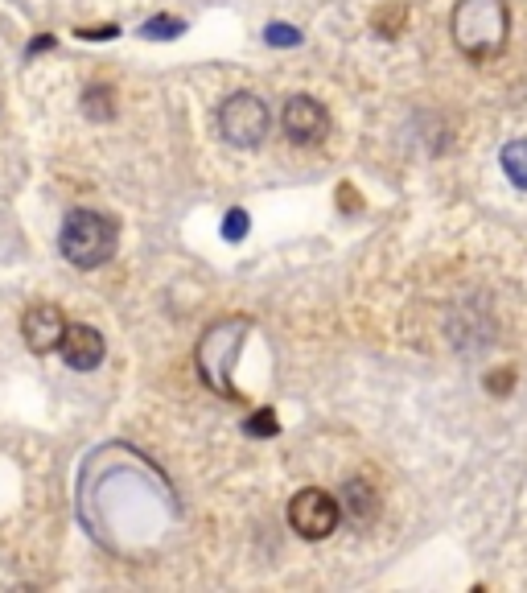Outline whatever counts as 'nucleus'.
Segmentation results:
<instances>
[{
	"label": "nucleus",
	"mask_w": 527,
	"mask_h": 593,
	"mask_svg": "<svg viewBox=\"0 0 527 593\" xmlns=\"http://www.w3.org/2000/svg\"><path fill=\"white\" fill-rule=\"evenodd\" d=\"M449 33L458 50L474 62H486L503 54L507 33H511V9L507 0H458L449 17Z\"/></svg>",
	"instance_id": "f257e3e1"
},
{
	"label": "nucleus",
	"mask_w": 527,
	"mask_h": 593,
	"mask_svg": "<svg viewBox=\"0 0 527 593\" xmlns=\"http://www.w3.org/2000/svg\"><path fill=\"white\" fill-rule=\"evenodd\" d=\"M248 338V318H223L215 322L202 338H198V375L210 392H219L227 400H239L235 383H231V371H235V359H239V346Z\"/></svg>",
	"instance_id": "f03ea898"
},
{
	"label": "nucleus",
	"mask_w": 527,
	"mask_h": 593,
	"mask_svg": "<svg viewBox=\"0 0 527 593\" xmlns=\"http://www.w3.org/2000/svg\"><path fill=\"white\" fill-rule=\"evenodd\" d=\"M62 256L75 268H99L116 256V223L99 211H70L62 223Z\"/></svg>",
	"instance_id": "7ed1b4c3"
},
{
	"label": "nucleus",
	"mask_w": 527,
	"mask_h": 593,
	"mask_svg": "<svg viewBox=\"0 0 527 593\" xmlns=\"http://www.w3.org/2000/svg\"><path fill=\"white\" fill-rule=\"evenodd\" d=\"M219 128L231 145L239 149H256L264 141V132H268V108H264V99L252 95V91H235L223 108H219Z\"/></svg>",
	"instance_id": "20e7f679"
},
{
	"label": "nucleus",
	"mask_w": 527,
	"mask_h": 593,
	"mask_svg": "<svg viewBox=\"0 0 527 593\" xmlns=\"http://www.w3.org/2000/svg\"><path fill=\"white\" fill-rule=\"evenodd\" d=\"M338 499L318 491V486H305V491L293 495L289 503V523H293V532L305 536V540H326L334 528H338Z\"/></svg>",
	"instance_id": "39448f33"
},
{
	"label": "nucleus",
	"mask_w": 527,
	"mask_h": 593,
	"mask_svg": "<svg viewBox=\"0 0 527 593\" xmlns=\"http://www.w3.org/2000/svg\"><path fill=\"white\" fill-rule=\"evenodd\" d=\"M285 132H289V141L293 145H318V141H326V132H330V116H326V108L313 95H293L289 103H285Z\"/></svg>",
	"instance_id": "423d86ee"
},
{
	"label": "nucleus",
	"mask_w": 527,
	"mask_h": 593,
	"mask_svg": "<svg viewBox=\"0 0 527 593\" xmlns=\"http://www.w3.org/2000/svg\"><path fill=\"white\" fill-rule=\"evenodd\" d=\"M21 334H25V346L33 355H50V351H58L62 338H66V318L54 305H33V309H25V318H21Z\"/></svg>",
	"instance_id": "0eeeda50"
},
{
	"label": "nucleus",
	"mask_w": 527,
	"mask_h": 593,
	"mask_svg": "<svg viewBox=\"0 0 527 593\" xmlns=\"http://www.w3.org/2000/svg\"><path fill=\"white\" fill-rule=\"evenodd\" d=\"M58 351H62V363H66V367L91 371V367H99V359H103V338H99V330L75 322V326H66V338H62Z\"/></svg>",
	"instance_id": "6e6552de"
},
{
	"label": "nucleus",
	"mask_w": 527,
	"mask_h": 593,
	"mask_svg": "<svg viewBox=\"0 0 527 593\" xmlns=\"http://www.w3.org/2000/svg\"><path fill=\"white\" fill-rule=\"evenodd\" d=\"M342 495H346V511H350V515H355L359 523L375 515V491H371V486H367L363 478H355V482H346V491H342Z\"/></svg>",
	"instance_id": "1a4fd4ad"
},
{
	"label": "nucleus",
	"mask_w": 527,
	"mask_h": 593,
	"mask_svg": "<svg viewBox=\"0 0 527 593\" xmlns=\"http://www.w3.org/2000/svg\"><path fill=\"white\" fill-rule=\"evenodd\" d=\"M112 99H116L112 87H103V83H99V87H87V91H83V112H87L91 120H112V116H116V103H112Z\"/></svg>",
	"instance_id": "9d476101"
},
{
	"label": "nucleus",
	"mask_w": 527,
	"mask_h": 593,
	"mask_svg": "<svg viewBox=\"0 0 527 593\" xmlns=\"http://www.w3.org/2000/svg\"><path fill=\"white\" fill-rule=\"evenodd\" d=\"M503 169H507L511 186L527 190V141H511V145L503 149Z\"/></svg>",
	"instance_id": "9b49d317"
},
{
	"label": "nucleus",
	"mask_w": 527,
	"mask_h": 593,
	"mask_svg": "<svg viewBox=\"0 0 527 593\" xmlns=\"http://www.w3.org/2000/svg\"><path fill=\"white\" fill-rule=\"evenodd\" d=\"M404 21H408V9H404V5H396V0H392V5H383V9L375 13V29L383 33V38H396V33L404 29Z\"/></svg>",
	"instance_id": "f8f14e48"
},
{
	"label": "nucleus",
	"mask_w": 527,
	"mask_h": 593,
	"mask_svg": "<svg viewBox=\"0 0 527 593\" xmlns=\"http://www.w3.org/2000/svg\"><path fill=\"white\" fill-rule=\"evenodd\" d=\"M140 33H145V38H153V42L178 38V33H186V21H182V17H153V21L140 25Z\"/></svg>",
	"instance_id": "ddd939ff"
},
{
	"label": "nucleus",
	"mask_w": 527,
	"mask_h": 593,
	"mask_svg": "<svg viewBox=\"0 0 527 593\" xmlns=\"http://www.w3.org/2000/svg\"><path fill=\"white\" fill-rule=\"evenodd\" d=\"M243 429H248V437H276L280 433V421H276L272 408H260V412H252L248 421H243Z\"/></svg>",
	"instance_id": "4468645a"
},
{
	"label": "nucleus",
	"mask_w": 527,
	"mask_h": 593,
	"mask_svg": "<svg viewBox=\"0 0 527 593\" xmlns=\"http://www.w3.org/2000/svg\"><path fill=\"white\" fill-rule=\"evenodd\" d=\"M264 42H268V46H276V50H285V46H297V42H301V33H297L293 25L272 21V25L264 29Z\"/></svg>",
	"instance_id": "2eb2a0df"
},
{
	"label": "nucleus",
	"mask_w": 527,
	"mask_h": 593,
	"mask_svg": "<svg viewBox=\"0 0 527 593\" xmlns=\"http://www.w3.org/2000/svg\"><path fill=\"white\" fill-rule=\"evenodd\" d=\"M243 235H248V211H231V215L223 219V239H227V243H239Z\"/></svg>",
	"instance_id": "dca6fc26"
},
{
	"label": "nucleus",
	"mask_w": 527,
	"mask_h": 593,
	"mask_svg": "<svg viewBox=\"0 0 527 593\" xmlns=\"http://www.w3.org/2000/svg\"><path fill=\"white\" fill-rule=\"evenodd\" d=\"M511 383H515V375L499 371V375H490V392H503V388H511Z\"/></svg>",
	"instance_id": "f3484780"
},
{
	"label": "nucleus",
	"mask_w": 527,
	"mask_h": 593,
	"mask_svg": "<svg viewBox=\"0 0 527 593\" xmlns=\"http://www.w3.org/2000/svg\"><path fill=\"white\" fill-rule=\"evenodd\" d=\"M116 25H103V29H79V38H116Z\"/></svg>",
	"instance_id": "a211bd4d"
},
{
	"label": "nucleus",
	"mask_w": 527,
	"mask_h": 593,
	"mask_svg": "<svg viewBox=\"0 0 527 593\" xmlns=\"http://www.w3.org/2000/svg\"><path fill=\"white\" fill-rule=\"evenodd\" d=\"M338 198H342V211H359L355 190H350V186H338Z\"/></svg>",
	"instance_id": "6ab92c4d"
},
{
	"label": "nucleus",
	"mask_w": 527,
	"mask_h": 593,
	"mask_svg": "<svg viewBox=\"0 0 527 593\" xmlns=\"http://www.w3.org/2000/svg\"><path fill=\"white\" fill-rule=\"evenodd\" d=\"M50 46H54V38H38V42L29 46V58H33V54H42V50H50Z\"/></svg>",
	"instance_id": "aec40b11"
}]
</instances>
